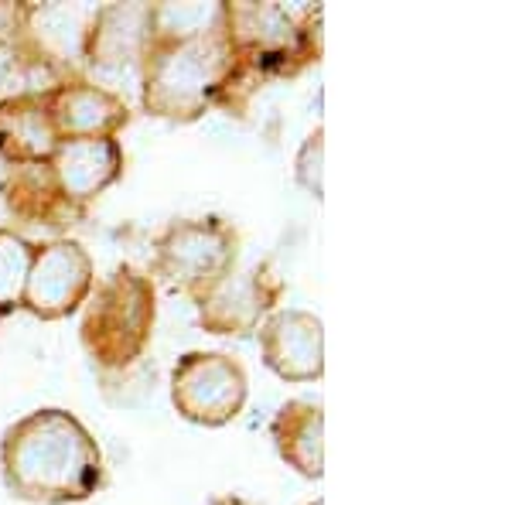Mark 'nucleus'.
<instances>
[{
    "instance_id": "6e6552de",
    "label": "nucleus",
    "mask_w": 512,
    "mask_h": 505,
    "mask_svg": "<svg viewBox=\"0 0 512 505\" xmlns=\"http://www.w3.org/2000/svg\"><path fill=\"white\" fill-rule=\"evenodd\" d=\"M284 297V280L270 263H253L243 273H229L226 280L198 301V325L209 335L246 338L263 325L270 311H277Z\"/></svg>"
},
{
    "instance_id": "7ed1b4c3",
    "label": "nucleus",
    "mask_w": 512,
    "mask_h": 505,
    "mask_svg": "<svg viewBox=\"0 0 512 505\" xmlns=\"http://www.w3.org/2000/svg\"><path fill=\"white\" fill-rule=\"evenodd\" d=\"M321 7H287V4H222L233 76L219 99H226L243 82L267 76H294L318 55Z\"/></svg>"
},
{
    "instance_id": "f8f14e48",
    "label": "nucleus",
    "mask_w": 512,
    "mask_h": 505,
    "mask_svg": "<svg viewBox=\"0 0 512 505\" xmlns=\"http://www.w3.org/2000/svg\"><path fill=\"white\" fill-rule=\"evenodd\" d=\"M151 31V4H106L82 31V59L99 72L140 65Z\"/></svg>"
},
{
    "instance_id": "f3484780",
    "label": "nucleus",
    "mask_w": 512,
    "mask_h": 505,
    "mask_svg": "<svg viewBox=\"0 0 512 505\" xmlns=\"http://www.w3.org/2000/svg\"><path fill=\"white\" fill-rule=\"evenodd\" d=\"M321 154H325V130H315L304 140L301 154H297V185L304 188L311 198H321Z\"/></svg>"
},
{
    "instance_id": "9d476101",
    "label": "nucleus",
    "mask_w": 512,
    "mask_h": 505,
    "mask_svg": "<svg viewBox=\"0 0 512 505\" xmlns=\"http://www.w3.org/2000/svg\"><path fill=\"white\" fill-rule=\"evenodd\" d=\"M45 103L59 140L117 137L130 123V106L123 96L89 79H62L45 93Z\"/></svg>"
},
{
    "instance_id": "2eb2a0df",
    "label": "nucleus",
    "mask_w": 512,
    "mask_h": 505,
    "mask_svg": "<svg viewBox=\"0 0 512 505\" xmlns=\"http://www.w3.org/2000/svg\"><path fill=\"white\" fill-rule=\"evenodd\" d=\"M0 195L7 212L31 226H65L79 215L76 205L65 202L48 164H11L0 181Z\"/></svg>"
},
{
    "instance_id": "6ab92c4d",
    "label": "nucleus",
    "mask_w": 512,
    "mask_h": 505,
    "mask_svg": "<svg viewBox=\"0 0 512 505\" xmlns=\"http://www.w3.org/2000/svg\"><path fill=\"white\" fill-rule=\"evenodd\" d=\"M311 505H325V502H321V499H318V502H311Z\"/></svg>"
},
{
    "instance_id": "9b49d317",
    "label": "nucleus",
    "mask_w": 512,
    "mask_h": 505,
    "mask_svg": "<svg viewBox=\"0 0 512 505\" xmlns=\"http://www.w3.org/2000/svg\"><path fill=\"white\" fill-rule=\"evenodd\" d=\"M55 185L65 195V202L89 205L96 195H103L110 185H117L123 175V147L117 137H96V140H62L55 154L48 157Z\"/></svg>"
},
{
    "instance_id": "f257e3e1",
    "label": "nucleus",
    "mask_w": 512,
    "mask_h": 505,
    "mask_svg": "<svg viewBox=\"0 0 512 505\" xmlns=\"http://www.w3.org/2000/svg\"><path fill=\"white\" fill-rule=\"evenodd\" d=\"M140 103L151 117L192 123L219 103L233 76L222 4H151L140 55Z\"/></svg>"
},
{
    "instance_id": "ddd939ff",
    "label": "nucleus",
    "mask_w": 512,
    "mask_h": 505,
    "mask_svg": "<svg viewBox=\"0 0 512 505\" xmlns=\"http://www.w3.org/2000/svg\"><path fill=\"white\" fill-rule=\"evenodd\" d=\"M59 144L45 93L0 99V157L7 164H45Z\"/></svg>"
},
{
    "instance_id": "1a4fd4ad",
    "label": "nucleus",
    "mask_w": 512,
    "mask_h": 505,
    "mask_svg": "<svg viewBox=\"0 0 512 505\" xmlns=\"http://www.w3.org/2000/svg\"><path fill=\"white\" fill-rule=\"evenodd\" d=\"M267 369L284 383H315L325 376V325L318 314L277 308L256 328Z\"/></svg>"
},
{
    "instance_id": "0eeeda50",
    "label": "nucleus",
    "mask_w": 512,
    "mask_h": 505,
    "mask_svg": "<svg viewBox=\"0 0 512 505\" xmlns=\"http://www.w3.org/2000/svg\"><path fill=\"white\" fill-rule=\"evenodd\" d=\"M96 270L93 256L79 239H52L35 246L28 280H24L21 311L35 314L38 321H59L76 314L86 297L93 294Z\"/></svg>"
},
{
    "instance_id": "f03ea898",
    "label": "nucleus",
    "mask_w": 512,
    "mask_h": 505,
    "mask_svg": "<svg viewBox=\"0 0 512 505\" xmlns=\"http://www.w3.org/2000/svg\"><path fill=\"white\" fill-rule=\"evenodd\" d=\"M0 471L7 492L21 502H86L103 488V451L76 413L45 407L4 430Z\"/></svg>"
},
{
    "instance_id": "39448f33",
    "label": "nucleus",
    "mask_w": 512,
    "mask_h": 505,
    "mask_svg": "<svg viewBox=\"0 0 512 505\" xmlns=\"http://www.w3.org/2000/svg\"><path fill=\"white\" fill-rule=\"evenodd\" d=\"M239 236L219 215L171 222L154 239V273L198 304L236 270Z\"/></svg>"
},
{
    "instance_id": "a211bd4d",
    "label": "nucleus",
    "mask_w": 512,
    "mask_h": 505,
    "mask_svg": "<svg viewBox=\"0 0 512 505\" xmlns=\"http://www.w3.org/2000/svg\"><path fill=\"white\" fill-rule=\"evenodd\" d=\"M209 505H256V502H250V499H243V495H216Z\"/></svg>"
},
{
    "instance_id": "4468645a",
    "label": "nucleus",
    "mask_w": 512,
    "mask_h": 505,
    "mask_svg": "<svg viewBox=\"0 0 512 505\" xmlns=\"http://www.w3.org/2000/svg\"><path fill=\"white\" fill-rule=\"evenodd\" d=\"M270 437L297 475H325V407L318 400H287L270 424Z\"/></svg>"
},
{
    "instance_id": "dca6fc26",
    "label": "nucleus",
    "mask_w": 512,
    "mask_h": 505,
    "mask_svg": "<svg viewBox=\"0 0 512 505\" xmlns=\"http://www.w3.org/2000/svg\"><path fill=\"white\" fill-rule=\"evenodd\" d=\"M31 260H35V243H28L14 229H0V314L21 308Z\"/></svg>"
},
{
    "instance_id": "423d86ee",
    "label": "nucleus",
    "mask_w": 512,
    "mask_h": 505,
    "mask_svg": "<svg viewBox=\"0 0 512 505\" xmlns=\"http://www.w3.org/2000/svg\"><path fill=\"white\" fill-rule=\"evenodd\" d=\"M250 379L226 352H185L171 369V407L198 427H226L243 413Z\"/></svg>"
},
{
    "instance_id": "20e7f679",
    "label": "nucleus",
    "mask_w": 512,
    "mask_h": 505,
    "mask_svg": "<svg viewBox=\"0 0 512 505\" xmlns=\"http://www.w3.org/2000/svg\"><path fill=\"white\" fill-rule=\"evenodd\" d=\"M154 321H158V304H154L151 277L130 263H120L86 297L79 325L82 349L99 369H127L151 345Z\"/></svg>"
}]
</instances>
